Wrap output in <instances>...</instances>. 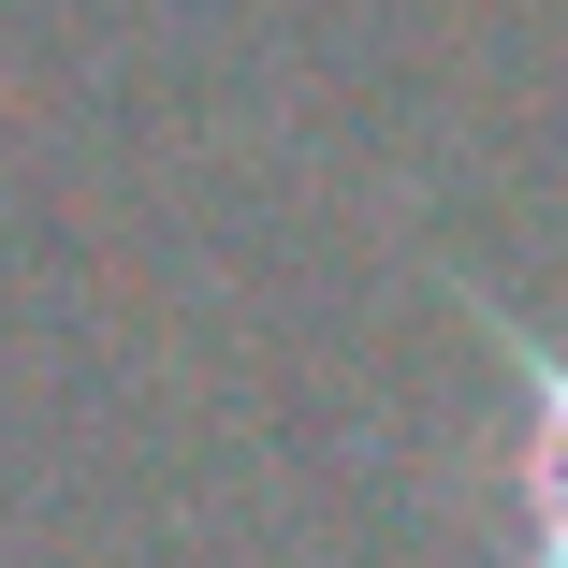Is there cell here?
<instances>
[{
  "label": "cell",
  "instance_id": "6da1fadb",
  "mask_svg": "<svg viewBox=\"0 0 568 568\" xmlns=\"http://www.w3.org/2000/svg\"><path fill=\"white\" fill-rule=\"evenodd\" d=\"M467 321L510 351V394H525V423H510V568H568V335H539L481 292H467Z\"/></svg>",
  "mask_w": 568,
  "mask_h": 568
}]
</instances>
